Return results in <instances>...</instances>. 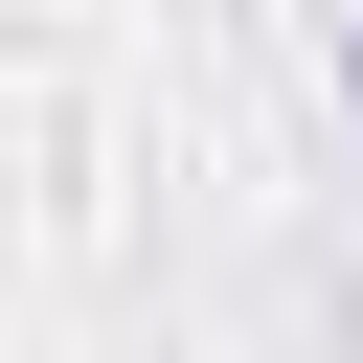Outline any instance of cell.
Segmentation results:
<instances>
[{"label":"cell","instance_id":"6da1fadb","mask_svg":"<svg viewBox=\"0 0 363 363\" xmlns=\"http://www.w3.org/2000/svg\"><path fill=\"white\" fill-rule=\"evenodd\" d=\"M340 91H363V23H340Z\"/></svg>","mask_w":363,"mask_h":363}]
</instances>
